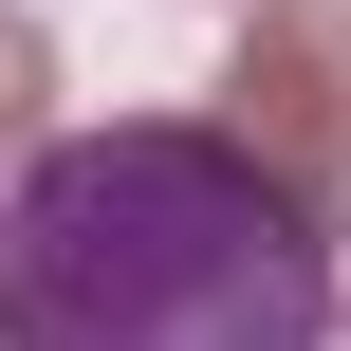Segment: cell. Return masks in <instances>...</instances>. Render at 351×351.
Segmentation results:
<instances>
[{
  "mask_svg": "<svg viewBox=\"0 0 351 351\" xmlns=\"http://www.w3.org/2000/svg\"><path fill=\"white\" fill-rule=\"evenodd\" d=\"M333 222L204 111L37 130L0 185V351H333Z\"/></svg>",
  "mask_w": 351,
  "mask_h": 351,
  "instance_id": "obj_1",
  "label": "cell"
},
{
  "mask_svg": "<svg viewBox=\"0 0 351 351\" xmlns=\"http://www.w3.org/2000/svg\"><path fill=\"white\" fill-rule=\"evenodd\" d=\"M222 130H241L259 167H296L315 222H351V19L278 0V19L241 37V74H222Z\"/></svg>",
  "mask_w": 351,
  "mask_h": 351,
  "instance_id": "obj_2",
  "label": "cell"
},
{
  "mask_svg": "<svg viewBox=\"0 0 351 351\" xmlns=\"http://www.w3.org/2000/svg\"><path fill=\"white\" fill-rule=\"evenodd\" d=\"M37 111H56V37H37L19 0H0V167L37 148Z\"/></svg>",
  "mask_w": 351,
  "mask_h": 351,
  "instance_id": "obj_3",
  "label": "cell"
},
{
  "mask_svg": "<svg viewBox=\"0 0 351 351\" xmlns=\"http://www.w3.org/2000/svg\"><path fill=\"white\" fill-rule=\"evenodd\" d=\"M333 315H351V296H333Z\"/></svg>",
  "mask_w": 351,
  "mask_h": 351,
  "instance_id": "obj_4",
  "label": "cell"
}]
</instances>
